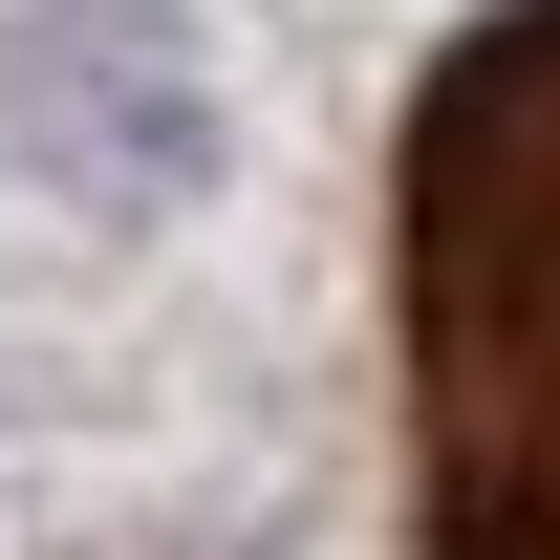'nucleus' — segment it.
I'll list each match as a JSON object with an SVG mask.
<instances>
[{
	"instance_id": "obj_1",
	"label": "nucleus",
	"mask_w": 560,
	"mask_h": 560,
	"mask_svg": "<svg viewBox=\"0 0 560 560\" xmlns=\"http://www.w3.org/2000/svg\"><path fill=\"white\" fill-rule=\"evenodd\" d=\"M410 560H560V0H495L388 151Z\"/></svg>"
},
{
	"instance_id": "obj_2",
	"label": "nucleus",
	"mask_w": 560,
	"mask_h": 560,
	"mask_svg": "<svg viewBox=\"0 0 560 560\" xmlns=\"http://www.w3.org/2000/svg\"><path fill=\"white\" fill-rule=\"evenodd\" d=\"M0 108H22V173L86 215H195V173H215V44L173 0H22Z\"/></svg>"
}]
</instances>
